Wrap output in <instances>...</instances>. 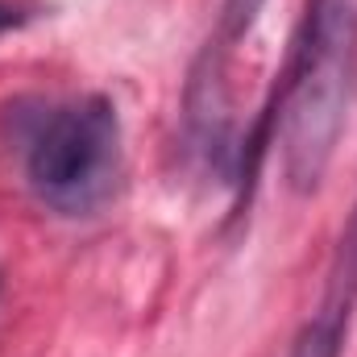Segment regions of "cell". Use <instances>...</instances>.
Masks as SVG:
<instances>
[{"label":"cell","instance_id":"7a4b0ae2","mask_svg":"<svg viewBox=\"0 0 357 357\" xmlns=\"http://www.w3.org/2000/svg\"><path fill=\"white\" fill-rule=\"evenodd\" d=\"M121 162V121L108 96H84L75 104L54 108L25 150L29 187L63 208L84 212L108 195Z\"/></svg>","mask_w":357,"mask_h":357},{"label":"cell","instance_id":"5b68a950","mask_svg":"<svg viewBox=\"0 0 357 357\" xmlns=\"http://www.w3.org/2000/svg\"><path fill=\"white\" fill-rule=\"evenodd\" d=\"M13 25H21V13H17L13 4H4V0H0V33H8Z\"/></svg>","mask_w":357,"mask_h":357},{"label":"cell","instance_id":"277c9868","mask_svg":"<svg viewBox=\"0 0 357 357\" xmlns=\"http://www.w3.org/2000/svg\"><path fill=\"white\" fill-rule=\"evenodd\" d=\"M287 357H341V316L307 320Z\"/></svg>","mask_w":357,"mask_h":357},{"label":"cell","instance_id":"6da1fadb","mask_svg":"<svg viewBox=\"0 0 357 357\" xmlns=\"http://www.w3.org/2000/svg\"><path fill=\"white\" fill-rule=\"evenodd\" d=\"M357 91V0H307L303 29L278 96V154L287 187H320Z\"/></svg>","mask_w":357,"mask_h":357},{"label":"cell","instance_id":"3957f363","mask_svg":"<svg viewBox=\"0 0 357 357\" xmlns=\"http://www.w3.org/2000/svg\"><path fill=\"white\" fill-rule=\"evenodd\" d=\"M266 8V0H220V21H216V33L208 42V50L216 54H229L258 21V13Z\"/></svg>","mask_w":357,"mask_h":357}]
</instances>
